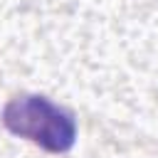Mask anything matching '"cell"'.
<instances>
[{"label": "cell", "instance_id": "6da1fadb", "mask_svg": "<svg viewBox=\"0 0 158 158\" xmlns=\"http://www.w3.org/2000/svg\"><path fill=\"white\" fill-rule=\"evenodd\" d=\"M2 126L47 153H69L77 143V116L72 109L42 96L17 94L0 111Z\"/></svg>", "mask_w": 158, "mask_h": 158}]
</instances>
